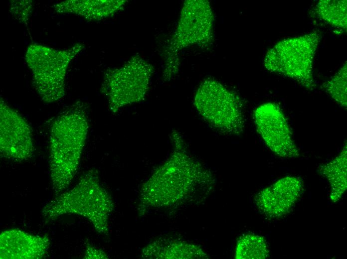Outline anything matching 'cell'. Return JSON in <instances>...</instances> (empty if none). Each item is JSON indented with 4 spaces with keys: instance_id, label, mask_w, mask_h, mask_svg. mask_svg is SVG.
Returning <instances> with one entry per match:
<instances>
[{
    "instance_id": "1",
    "label": "cell",
    "mask_w": 347,
    "mask_h": 259,
    "mask_svg": "<svg viewBox=\"0 0 347 259\" xmlns=\"http://www.w3.org/2000/svg\"><path fill=\"white\" fill-rule=\"evenodd\" d=\"M171 139L173 152L141 188L138 204L141 214L150 208L181 203L198 190L208 191L215 183L211 172L189 154L179 132L174 130Z\"/></svg>"
},
{
    "instance_id": "2",
    "label": "cell",
    "mask_w": 347,
    "mask_h": 259,
    "mask_svg": "<svg viewBox=\"0 0 347 259\" xmlns=\"http://www.w3.org/2000/svg\"><path fill=\"white\" fill-rule=\"evenodd\" d=\"M86 107L77 101L54 120L50 131L49 168L53 189H66L76 174L87 137Z\"/></svg>"
},
{
    "instance_id": "3",
    "label": "cell",
    "mask_w": 347,
    "mask_h": 259,
    "mask_svg": "<svg viewBox=\"0 0 347 259\" xmlns=\"http://www.w3.org/2000/svg\"><path fill=\"white\" fill-rule=\"evenodd\" d=\"M113 200L102 186L98 172L90 169L81 176L71 190L46 205L42 215L50 222L65 214H76L88 219L97 232L108 235L109 217L114 209Z\"/></svg>"
},
{
    "instance_id": "4",
    "label": "cell",
    "mask_w": 347,
    "mask_h": 259,
    "mask_svg": "<svg viewBox=\"0 0 347 259\" xmlns=\"http://www.w3.org/2000/svg\"><path fill=\"white\" fill-rule=\"evenodd\" d=\"M320 40L317 31L282 39L267 51L264 66L270 72L291 78L313 90L316 87L313 63Z\"/></svg>"
},
{
    "instance_id": "5",
    "label": "cell",
    "mask_w": 347,
    "mask_h": 259,
    "mask_svg": "<svg viewBox=\"0 0 347 259\" xmlns=\"http://www.w3.org/2000/svg\"><path fill=\"white\" fill-rule=\"evenodd\" d=\"M214 15L206 0H185L176 28L166 50L165 80H170L177 72L178 53L183 48L197 45L208 48L213 42Z\"/></svg>"
},
{
    "instance_id": "6",
    "label": "cell",
    "mask_w": 347,
    "mask_h": 259,
    "mask_svg": "<svg viewBox=\"0 0 347 259\" xmlns=\"http://www.w3.org/2000/svg\"><path fill=\"white\" fill-rule=\"evenodd\" d=\"M83 47L79 43L64 49L38 44L29 45L25 60L32 72V85L44 102H56L63 97L67 68Z\"/></svg>"
},
{
    "instance_id": "7",
    "label": "cell",
    "mask_w": 347,
    "mask_h": 259,
    "mask_svg": "<svg viewBox=\"0 0 347 259\" xmlns=\"http://www.w3.org/2000/svg\"><path fill=\"white\" fill-rule=\"evenodd\" d=\"M194 105L200 116L218 131L232 135L242 133L245 121L242 101L218 81L204 80L196 92Z\"/></svg>"
},
{
    "instance_id": "8",
    "label": "cell",
    "mask_w": 347,
    "mask_h": 259,
    "mask_svg": "<svg viewBox=\"0 0 347 259\" xmlns=\"http://www.w3.org/2000/svg\"><path fill=\"white\" fill-rule=\"evenodd\" d=\"M153 67L140 57H134L122 67L107 71L101 91L106 97L110 110L143 100L149 88Z\"/></svg>"
},
{
    "instance_id": "9",
    "label": "cell",
    "mask_w": 347,
    "mask_h": 259,
    "mask_svg": "<svg viewBox=\"0 0 347 259\" xmlns=\"http://www.w3.org/2000/svg\"><path fill=\"white\" fill-rule=\"evenodd\" d=\"M253 119L257 131L273 152L284 158L299 156L288 121L277 104L267 102L260 105L254 112Z\"/></svg>"
},
{
    "instance_id": "10",
    "label": "cell",
    "mask_w": 347,
    "mask_h": 259,
    "mask_svg": "<svg viewBox=\"0 0 347 259\" xmlns=\"http://www.w3.org/2000/svg\"><path fill=\"white\" fill-rule=\"evenodd\" d=\"M34 151L33 135L26 120L1 98L0 102V154L14 161L31 158Z\"/></svg>"
},
{
    "instance_id": "11",
    "label": "cell",
    "mask_w": 347,
    "mask_h": 259,
    "mask_svg": "<svg viewBox=\"0 0 347 259\" xmlns=\"http://www.w3.org/2000/svg\"><path fill=\"white\" fill-rule=\"evenodd\" d=\"M303 187L300 178L287 176L260 191L255 197L260 211L270 218L288 214L299 198Z\"/></svg>"
},
{
    "instance_id": "12",
    "label": "cell",
    "mask_w": 347,
    "mask_h": 259,
    "mask_svg": "<svg viewBox=\"0 0 347 259\" xmlns=\"http://www.w3.org/2000/svg\"><path fill=\"white\" fill-rule=\"evenodd\" d=\"M49 238L35 236L19 229H10L0 235L1 259H39L47 254Z\"/></svg>"
},
{
    "instance_id": "13",
    "label": "cell",
    "mask_w": 347,
    "mask_h": 259,
    "mask_svg": "<svg viewBox=\"0 0 347 259\" xmlns=\"http://www.w3.org/2000/svg\"><path fill=\"white\" fill-rule=\"evenodd\" d=\"M146 259H204L208 256L196 245L172 238L157 239L147 245L142 251Z\"/></svg>"
},
{
    "instance_id": "14",
    "label": "cell",
    "mask_w": 347,
    "mask_h": 259,
    "mask_svg": "<svg viewBox=\"0 0 347 259\" xmlns=\"http://www.w3.org/2000/svg\"><path fill=\"white\" fill-rule=\"evenodd\" d=\"M125 0H71L56 3L54 7L58 13H70L88 19H100L113 14L122 6Z\"/></svg>"
},
{
    "instance_id": "15",
    "label": "cell",
    "mask_w": 347,
    "mask_h": 259,
    "mask_svg": "<svg viewBox=\"0 0 347 259\" xmlns=\"http://www.w3.org/2000/svg\"><path fill=\"white\" fill-rule=\"evenodd\" d=\"M347 149L346 142L338 155L319 167L320 173L330 183V199L334 202L340 200L347 187Z\"/></svg>"
},
{
    "instance_id": "16",
    "label": "cell",
    "mask_w": 347,
    "mask_h": 259,
    "mask_svg": "<svg viewBox=\"0 0 347 259\" xmlns=\"http://www.w3.org/2000/svg\"><path fill=\"white\" fill-rule=\"evenodd\" d=\"M347 6L346 0H322L316 4L313 13L332 26L346 30Z\"/></svg>"
},
{
    "instance_id": "17",
    "label": "cell",
    "mask_w": 347,
    "mask_h": 259,
    "mask_svg": "<svg viewBox=\"0 0 347 259\" xmlns=\"http://www.w3.org/2000/svg\"><path fill=\"white\" fill-rule=\"evenodd\" d=\"M265 240L253 234L243 235L237 241L235 258L237 259H264L269 255Z\"/></svg>"
},
{
    "instance_id": "18",
    "label": "cell",
    "mask_w": 347,
    "mask_h": 259,
    "mask_svg": "<svg viewBox=\"0 0 347 259\" xmlns=\"http://www.w3.org/2000/svg\"><path fill=\"white\" fill-rule=\"evenodd\" d=\"M347 67L346 62L334 76L321 86L322 89L335 101L345 108L347 106Z\"/></svg>"
},
{
    "instance_id": "19",
    "label": "cell",
    "mask_w": 347,
    "mask_h": 259,
    "mask_svg": "<svg viewBox=\"0 0 347 259\" xmlns=\"http://www.w3.org/2000/svg\"><path fill=\"white\" fill-rule=\"evenodd\" d=\"M20 6H18L16 5V4L14 3V6H11L12 8L10 9L11 11L13 10H17L18 11L17 12L13 14V15H15L16 13H18L16 15H18V18L22 19V21H24V19H26L28 18L29 15V13H30V11L31 10V7L32 5L31 4V2L30 1H20Z\"/></svg>"
},
{
    "instance_id": "20",
    "label": "cell",
    "mask_w": 347,
    "mask_h": 259,
    "mask_svg": "<svg viewBox=\"0 0 347 259\" xmlns=\"http://www.w3.org/2000/svg\"><path fill=\"white\" fill-rule=\"evenodd\" d=\"M84 259H108V256L103 251L97 249L88 244Z\"/></svg>"
}]
</instances>
